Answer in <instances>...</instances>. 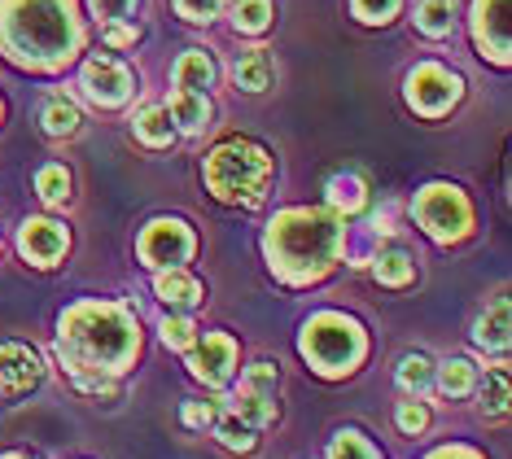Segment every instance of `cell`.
<instances>
[{
  "mask_svg": "<svg viewBox=\"0 0 512 459\" xmlns=\"http://www.w3.org/2000/svg\"><path fill=\"white\" fill-rule=\"evenodd\" d=\"M416 219L434 241H460L469 232V202H464L460 188L451 184H429L416 197Z\"/></svg>",
  "mask_w": 512,
  "mask_h": 459,
  "instance_id": "cell-6",
  "label": "cell"
},
{
  "mask_svg": "<svg viewBox=\"0 0 512 459\" xmlns=\"http://www.w3.org/2000/svg\"><path fill=\"white\" fill-rule=\"evenodd\" d=\"M36 188H40V197L44 202H66V197H71V175H66L62 167H44L40 171V180H36Z\"/></svg>",
  "mask_w": 512,
  "mask_h": 459,
  "instance_id": "cell-30",
  "label": "cell"
},
{
  "mask_svg": "<svg viewBox=\"0 0 512 459\" xmlns=\"http://www.w3.org/2000/svg\"><path fill=\"white\" fill-rule=\"evenodd\" d=\"M482 411H486V416H504V411H508V372H504V368H495L491 381H486V390H482Z\"/></svg>",
  "mask_w": 512,
  "mask_h": 459,
  "instance_id": "cell-29",
  "label": "cell"
},
{
  "mask_svg": "<svg viewBox=\"0 0 512 459\" xmlns=\"http://www.w3.org/2000/svg\"><path fill=\"white\" fill-rule=\"evenodd\" d=\"M473 341L482 350H508V302H495V311L477 320Z\"/></svg>",
  "mask_w": 512,
  "mask_h": 459,
  "instance_id": "cell-19",
  "label": "cell"
},
{
  "mask_svg": "<svg viewBox=\"0 0 512 459\" xmlns=\"http://www.w3.org/2000/svg\"><path fill=\"white\" fill-rule=\"evenodd\" d=\"M0 44L14 62L62 66L79 49L75 0H5L0 5Z\"/></svg>",
  "mask_w": 512,
  "mask_h": 459,
  "instance_id": "cell-2",
  "label": "cell"
},
{
  "mask_svg": "<svg viewBox=\"0 0 512 459\" xmlns=\"http://www.w3.org/2000/svg\"><path fill=\"white\" fill-rule=\"evenodd\" d=\"M40 376H44V368L27 346H18V341H5V346H0V403L27 398L40 385Z\"/></svg>",
  "mask_w": 512,
  "mask_h": 459,
  "instance_id": "cell-9",
  "label": "cell"
},
{
  "mask_svg": "<svg viewBox=\"0 0 512 459\" xmlns=\"http://www.w3.org/2000/svg\"><path fill=\"white\" fill-rule=\"evenodd\" d=\"M0 459H27V455H0Z\"/></svg>",
  "mask_w": 512,
  "mask_h": 459,
  "instance_id": "cell-41",
  "label": "cell"
},
{
  "mask_svg": "<svg viewBox=\"0 0 512 459\" xmlns=\"http://www.w3.org/2000/svg\"><path fill=\"white\" fill-rule=\"evenodd\" d=\"M429 459H482V455H473V451H464V446H442V451H434Z\"/></svg>",
  "mask_w": 512,
  "mask_h": 459,
  "instance_id": "cell-40",
  "label": "cell"
},
{
  "mask_svg": "<svg viewBox=\"0 0 512 459\" xmlns=\"http://www.w3.org/2000/svg\"><path fill=\"white\" fill-rule=\"evenodd\" d=\"M407 101H412V110L438 119V114H447L451 105L460 101V79L451 75V70L425 62V66H416L412 75H407Z\"/></svg>",
  "mask_w": 512,
  "mask_h": 459,
  "instance_id": "cell-7",
  "label": "cell"
},
{
  "mask_svg": "<svg viewBox=\"0 0 512 459\" xmlns=\"http://www.w3.org/2000/svg\"><path fill=\"white\" fill-rule=\"evenodd\" d=\"M429 381H434V363H429L425 355H407V359L399 363V385H403V390L425 394Z\"/></svg>",
  "mask_w": 512,
  "mask_h": 459,
  "instance_id": "cell-27",
  "label": "cell"
},
{
  "mask_svg": "<svg viewBox=\"0 0 512 459\" xmlns=\"http://www.w3.org/2000/svg\"><path fill=\"white\" fill-rule=\"evenodd\" d=\"M158 298L167 302V306H193V302H202V285L189 276V272H180V267H162V276H158Z\"/></svg>",
  "mask_w": 512,
  "mask_h": 459,
  "instance_id": "cell-15",
  "label": "cell"
},
{
  "mask_svg": "<svg viewBox=\"0 0 512 459\" xmlns=\"http://www.w3.org/2000/svg\"><path fill=\"white\" fill-rule=\"evenodd\" d=\"M272 180V158L254 140H224L211 158H206V184L219 202H246L259 206L263 188Z\"/></svg>",
  "mask_w": 512,
  "mask_h": 459,
  "instance_id": "cell-4",
  "label": "cell"
},
{
  "mask_svg": "<svg viewBox=\"0 0 512 459\" xmlns=\"http://www.w3.org/2000/svg\"><path fill=\"white\" fill-rule=\"evenodd\" d=\"M92 9H97V18L106 22H123L136 14V0H92Z\"/></svg>",
  "mask_w": 512,
  "mask_h": 459,
  "instance_id": "cell-35",
  "label": "cell"
},
{
  "mask_svg": "<svg viewBox=\"0 0 512 459\" xmlns=\"http://www.w3.org/2000/svg\"><path fill=\"white\" fill-rule=\"evenodd\" d=\"M197 328H193V320H184V315H171V320H162V341H167L171 350H189L193 346V337Z\"/></svg>",
  "mask_w": 512,
  "mask_h": 459,
  "instance_id": "cell-32",
  "label": "cell"
},
{
  "mask_svg": "<svg viewBox=\"0 0 512 459\" xmlns=\"http://www.w3.org/2000/svg\"><path fill=\"white\" fill-rule=\"evenodd\" d=\"M57 355L71 368L75 381L84 376H119L127 363L141 355L136 320L114 302H79L62 315Z\"/></svg>",
  "mask_w": 512,
  "mask_h": 459,
  "instance_id": "cell-1",
  "label": "cell"
},
{
  "mask_svg": "<svg viewBox=\"0 0 512 459\" xmlns=\"http://www.w3.org/2000/svg\"><path fill=\"white\" fill-rule=\"evenodd\" d=\"M438 390L451 394V398L469 394L473 390V363L469 359H447L442 363V372H438Z\"/></svg>",
  "mask_w": 512,
  "mask_h": 459,
  "instance_id": "cell-24",
  "label": "cell"
},
{
  "mask_svg": "<svg viewBox=\"0 0 512 459\" xmlns=\"http://www.w3.org/2000/svg\"><path fill=\"white\" fill-rule=\"evenodd\" d=\"M272 75H276V66H272V53H267V49L246 53V57L237 62V70H232L237 88H246V92H263V88H272Z\"/></svg>",
  "mask_w": 512,
  "mask_h": 459,
  "instance_id": "cell-16",
  "label": "cell"
},
{
  "mask_svg": "<svg viewBox=\"0 0 512 459\" xmlns=\"http://www.w3.org/2000/svg\"><path fill=\"white\" fill-rule=\"evenodd\" d=\"M219 5H224V0H176V9L189 22H211L219 14Z\"/></svg>",
  "mask_w": 512,
  "mask_h": 459,
  "instance_id": "cell-34",
  "label": "cell"
},
{
  "mask_svg": "<svg viewBox=\"0 0 512 459\" xmlns=\"http://www.w3.org/2000/svg\"><path fill=\"white\" fill-rule=\"evenodd\" d=\"M66 228L62 223H53V219H27L22 223V232H18V250L31 258V263H40V267H53L57 258L66 254Z\"/></svg>",
  "mask_w": 512,
  "mask_h": 459,
  "instance_id": "cell-12",
  "label": "cell"
},
{
  "mask_svg": "<svg viewBox=\"0 0 512 459\" xmlns=\"http://www.w3.org/2000/svg\"><path fill=\"white\" fill-rule=\"evenodd\" d=\"M329 459H377V451H372L359 433H337L329 446Z\"/></svg>",
  "mask_w": 512,
  "mask_h": 459,
  "instance_id": "cell-31",
  "label": "cell"
},
{
  "mask_svg": "<svg viewBox=\"0 0 512 459\" xmlns=\"http://www.w3.org/2000/svg\"><path fill=\"white\" fill-rule=\"evenodd\" d=\"M451 0H421L416 5V27H421L425 35H447L451 31Z\"/></svg>",
  "mask_w": 512,
  "mask_h": 459,
  "instance_id": "cell-23",
  "label": "cell"
},
{
  "mask_svg": "<svg viewBox=\"0 0 512 459\" xmlns=\"http://www.w3.org/2000/svg\"><path fill=\"white\" fill-rule=\"evenodd\" d=\"M232 22H237V31L259 35L267 22H272V0H237V9H232Z\"/></svg>",
  "mask_w": 512,
  "mask_h": 459,
  "instance_id": "cell-25",
  "label": "cell"
},
{
  "mask_svg": "<svg viewBox=\"0 0 512 459\" xmlns=\"http://www.w3.org/2000/svg\"><path fill=\"white\" fill-rule=\"evenodd\" d=\"M106 44H114V49H127V44H136V31L132 27H119V22H110V27H106Z\"/></svg>",
  "mask_w": 512,
  "mask_h": 459,
  "instance_id": "cell-39",
  "label": "cell"
},
{
  "mask_svg": "<svg viewBox=\"0 0 512 459\" xmlns=\"http://www.w3.org/2000/svg\"><path fill=\"white\" fill-rule=\"evenodd\" d=\"M232 363H237V346H232V337H224V333H206L202 341L189 346V368L197 381H206V385H224L232 376Z\"/></svg>",
  "mask_w": 512,
  "mask_h": 459,
  "instance_id": "cell-10",
  "label": "cell"
},
{
  "mask_svg": "<svg viewBox=\"0 0 512 459\" xmlns=\"http://www.w3.org/2000/svg\"><path fill=\"white\" fill-rule=\"evenodd\" d=\"M219 442L228 446V451H254V425H246L241 416H228L219 420Z\"/></svg>",
  "mask_w": 512,
  "mask_h": 459,
  "instance_id": "cell-28",
  "label": "cell"
},
{
  "mask_svg": "<svg viewBox=\"0 0 512 459\" xmlns=\"http://www.w3.org/2000/svg\"><path fill=\"white\" fill-rule=\"evenodd\" d=\"M246 385H250V390H272V385H276V368H272V363H254L250 376H246Z\"/></svg>",
  "mask_w": 512,
  "mask_h": 459,
  "instance_id": "cell-38",
  "label": "cell"
},
{
  "mask_svg": "<svg viewBox=\"0 0 512 459\" xmlns=\"http://www.w3.org/2000/svg\"><path fill=\"white\" fill-rule=\"evenodd\" d=\"M171 119H176L184 132H202L206 123H211V105H206V97H189V92H176V101L167 105Z\"/></svg>",
  "mask_w": 512,
  "mask_h": 459,
  "instance_id": "cell-20",
  "label": "cell"
},
{
  "mask_svg": "<svg viewBox=\"0 0 512 459\" xmlns=\"http://www.w3.org/2000/svg\"><path fill=\"white\" fill-rule=\"evenodd\" d=\"M84 88L97 105H123L132 92V70L119 66L114 57H92L84 66Z\"/></svg>",
  "mask_w": 512,
  "mask_h": 459,
  "instance_id": "cell-11",
  "label": "cell"
},
{
  "mask_svg": "<svg viewBox=\"0 0 512 459\" xmlns=\"http://www.w3.org/2000/svg\"><path fill=\"white\" fill-rule=\"evenodd\" d=\"M504 5L508 0H477V44L482 53H491V62H508V22H504Z\"/></svg>",
  "mask_w": 512,
  "mask_h": 459,
  "instance_id": "cell-13",
  "label": "cell"
},
{
  "mask_svg": "<svg viewBox=\"0 0 512 459\" xmlns=\"http://www.w3.org/2000/svg\"><path fill=\"white\" fill-rule=\"evenodd\" d=\"M219 420V403H189L184 407V425L202 429V425H215Z\"/></svg>",
  "mask_w": 512,
  "mask_h": 459,
  "instance_id": "cell-36",
  "label": "cell"
},
{
  "mask_svg": "<svg viewBox=\"0 0 512 459\" xmlns=\"http://www.w3.org/2000/svg\"><path fill=\"white\" fill-rule=\"evenodd\" d=\"M351 5L364 22H386L394 9H399V0H351Z\"/></svg>",
  "mask_w": 512,
  "mask_h": 459,
  "instance_id": "cell-33",
  "label": "cell"
},
{
  "mask_svg": "<svg viewBox=\"0 0 512 459\" xmlns=\"http://www.w3.org/2000/svg\"><path fill=\"white\" fill-rule=\"evenodd\" d=\"M193 254V232L180 219H158L141 237V258L149 267H180Z\"/></svg>",
  "mask_w": 512,
  "mask_h": 459,
  "instance_id": "cell-8",
  "label": "cell"
},
{
  "mask_svg": "<svg viewBox=\"0 0 512 459\" xmlns=\"http://www.w3.org/2000/svg\"><path fill=\"white\" fill-rule=\"evenodd\" d=\"M372 272H377L381 285H407L416 267H412V258H407L403 250H381V258L372 263Z\"/></svg>",
  "mask_w": 512,
  "mask_h": 459,
  "instance_id": "cell-22",
  "label": "cell"
},
{
  "mask_svg": "<svg viewBox=\"0 0 512 459\" xmlns=\"http://www.w3.org/2000/svg\"><path fill=\"white\" fill-rule=\"evenodd\" d=\"M75 127H79V110L66 97H53L44 105V132L49 136H71Z\"/></svg>",
  "mask_w": 512,
  "mask_h": 459,
  "instance_id": "cell-26",
  "label": "cell"
},
{
  "mask_svg": "<svg viewBox=\"0 0 512 459\" xmlns=\"http://www.w3.org/2000/svg\"><path fill=\"white\" fill-rule=\"evenodd\" d=\"M136 136H141L145 145H171V136H176V119H171L167 105H145V110L136 114Z\"/></svg>",
  "mask_w": 512,
  "mask_h": 459,
  "instance_id": "cell-17",
  "label": "cell"
},
{
  "mask_svg": "<svg viewBox=\"0 0 512 459\" xmlns=\"http://www.w3.org/2000/svg\"><path fill=\"white\" fill-rule=\"evenodd\" d=\"M263 245L276 276L289 285H307L333 267L337 250H342V228L324 210H285L272 219Z\"/></svg>",
  "mask_w": 512,
  "mask_h": 459,
  "instance_id": "cell-3",
  "label": "cell"
},
{
  "mask_svg": "<svg viewBox=\"0 0 512 459\" xmlns=\"http://www.w3.org/2000/svg\"><path fill=\"white\" fill-rule=\"evenodd\" d=\"M429 425V411L425 407H416V403H403L399 407V429L403 433H421Z\"/></svg>",
  "mask_w": 512,
  "mask_h": 459,
  "instance_id": "cell-37",
  "label": "cell"
},
{
  "mask_svg": "<svg viewBox=\"0 0 512 459\" xmlns=\"http://www.w3.org/2000/svg\"><path fill=\"white\" fill-rule=\"evenodd\" d=\"M232 416H241L246 425H267V420L276 416V403H272V394L267 390H250V385H241V394L232 398Z\"/></svg>",
  "mask_w": 512,
  "mask_h": 459,
  "instance_id": "cell-18",
  "label": "cell"
},
{
  "mask_svg": "<svg viewBox=\"0 0 512 459\" xmlns=\"http://www.w3.org/2000/svg\"><path fill=\"white\" fill-rule=\"evenodd\" d=\"M329 206L346 210V215L364 210V180H359V175H333L329 180Z\"/></svg>",
  "mask_w": 512,
  "mask_h": 459,
  "instance_id": "cell-21",
  "label": "cell"
},
{
  "mask_svg": "<svg viewBox=\"0 0 512 459\" xmlns=\"http://www.w3.org/2000/svg\"><path fill=\"white\" fill-rule=\"evenodd\" d=\"M211 84H215V62L202 49H189L176 62V88L189 92V97H206Z\"/></svg>",
  "mask_w": 512,
  "mask_h": 459,
  "instance_id": "cell-14",
  "label": "cell"
},
{
  "mask_svg": "<svg viewBox=\"0 0 512 459\" xmlns=\"http://www.w3.org/2000/svg\"><path fill=\"white\" fill-rule=\"evenodd\" d=\"M298 346L320 376H342L364 359V328L355 320H346V315H337V311H320L307 320Z\"/></svg>",
  "mask_w": 512,
  "mask_h": 459,
  "instance_id": "cell-5",
  "label": "cell"
}]
</instances>
